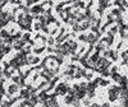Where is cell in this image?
I'll use <instances>...</instances> for the list:
<instances>
[{
  "label": "cell",
  "mask_w": 128,
  "mask_h": 107,
  "mask_svg": "<svg viewBox=\"0 0 128 107\" xmlns=\"http://www.w3.org/2000/svg\"><path fill=\"white\" fill-rule=\"evenodd\" d=\"M67 91H68V88H67L65 84H60V86L58 87V89H57V92L59 94H64V93H67Z\"/></svg>",
  "instance_id": "cell-1"
},
{
  "label": "cell",
  "mask_w": 128,
  "mask_h": 107,
  "mask_svg": "<svg viewBox=\"0 0 128 107\" xmlns=\"http://www.w3.org/2000/svg\"><path fill=\"white\" fill-rule=\"evenodd\" d=\"M73 96H67V97H65V102L67 103H72V102H73Z\"/></svg>",
  "instance_id": "cell-2"
},
{
  "label": "cell",
  "mask_w": 128,
  "mask_h": 107,
  "mask_svg": "<svg viewBox=\"0 0 128 107\" xmlns=\"http://www.w3.org/2000/svg\"><path fill=\"white\" fill-rule=\"evenodd\" d=\"M120 78H122V77H120L119 74H115V73H113V79H114V80L119 82V80H120Z\"/></svg>",
  "instance_id": "cell-3"
},
{
  "label": "cell",
  "mask_w": 128,
  "mask_h": 107,
  "mask_svg": "<svg viewBox=\"0 0 128 107\" xmlns=\"http://www.w3.org/2000/svg\"><path fill=\"white\" fill-rule=\"evenodd\" d=\"M9 92H10V93H14V92H17V86H10V88H9Z\"/></svg>",
  "instance_id": "cell-4"
},
{
  "label": "cell",
  "mask_w": 128,
  "mask_h": 107,
  "mask_svg": "<svg viewBox=\"0 0 128 107\" xmlns=\"http://www.w3.org/2000/svg\"><path fill=\"white\" fill-rule=\"evenodd\" d=\"M22 96H24V97H28V96H30V93L27 92V91H22Z\"/></svg>",
  "instance_id": "cell-5"
},
{
  "label": "cell",
  "mask_w": 128,
  "mask_h": 107,
  "mask_svg": "<svg viewBox=\"0 0 128 107\" xmlns=\"http://www.w3.org/2000/svg\"><path fill=\"white\" fill-rule=\"evenodd\" d=\"M101 86H108V80H101Z\"/></svg>",
  "instance_id": "cell-6"
},
{
  "label": "cell",
  "mask_w": 128,
  "mask_h": 107,
  "mask_svg": "<svg viewBox=\"0 0 128 107\" xmlns=\"http://www.w3.org/2000/svg\"><path fill=\"white\" fill-rule=\"evenodd\" d=\"M83 103H85L86 106H88V105H90V101H88V99H86V101H83Z\"/></svg>",
  "instance_id": "cell-7"
},
{
  "label": "cell",
  "mask_w": 128,
  "mask_h": 107,
  "mask_svg": "<svg viewBox=\"0 0 128 107\" xmlns=\"http://www.w3.org/2000/svg\"><path fill=\"white\" fill-rule=\"evenodd\" d=\"M103 107H109V103H104V105H103Z\"/></svg>",
  "instance_id": "cell-8"
},
{
  "label": "cell",
  "mask_w": 128,
  "mask_h": 107,
  "mask_svg": "<svg viewBox=\"0 0 128 107\" xmlns=\"http://www.w3.org/2000/svg\"><path fill=\"white\" fill-rule=\"evenodd\" d=\"M90 107H100L99 105H92V106H90Z\"/></svg>",
  "instance_id": "cell-9"
}]
</instances>
